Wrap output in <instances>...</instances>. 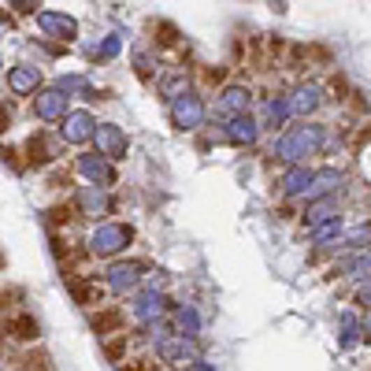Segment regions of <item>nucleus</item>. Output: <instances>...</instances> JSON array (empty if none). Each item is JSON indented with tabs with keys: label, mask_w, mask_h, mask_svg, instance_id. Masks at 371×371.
Listing matches in <instances>:
<instances>
[{
	"label": "nucleus",
	"mask_w": 371,
	"mask_h": 371,
	"mask_svg": "<svg viewBox=\"0 0 371 371\" xmlns=\"http://www.w3.org/2000/svg\"><path fill=\"white\" fill-rule=\"evenodd\" d=\"M152 271L149 260L141 256H119L112 264L104 268L101 282H104V293L108 297H130L134 290H141V282H145V275Z\"/></svg>",
	"instance_id": "7ed1b4c3"
},
{
	"label": "nucleus",
	"mask_w": 371,
	"mask_h": 371,
	"mask_svg": "<svg viewBox=\"0 0 371 371\" xmlns=\"http://www.w3.org/2000/svg\"><path fill=\"white\" fill-rule=\"evenodd\" d=\"M11 123H15V104H11V101H0V138L11 130Z\"/></svg>",
	"instance_id": "a18cd8bd"
},
{
	"label": "nucleus",
	"mask_w": 371,
	"mask_h": 371,
	"mask_svg": "<svg viewBox=\"0 0 371 371\" xmlns=\"http://www.w3.org/2000/svg\"><path fill=\"white\" fill-rule=\"evenodd\" d=\"M0 163H8L11 171H22V157H19V145H0Z\"/></svg>",
	"instance_id": "c03bdc74"
},
{
	"label": "nucleus",
	"mask_w": 371,
	"mask_h": 371,
	"mask_svg": "<svg viewBox=\"0 0 371 371\" xmlns=\"http://www.w3.org/2000/svg\"><path fill=\"white\" fill-rule=\"evenodd\" d=\"M152 86H157V97L163 104H171L175 97H182V93L194 89V75H189V67H163Z\"/></svg>",
	"instance_id": "393cba45"
},
{
	"label": "nucleus",
	"mask_w": 371,
	"mask_h": 371,
	"mask_svg": "<svg viewBox=\"0 0 371 371\" xmlns=\"http://www.w3.org/2000/svg\"><path fill=\"white\" fill-rule=\"evenodd\" d=\"M30 49L38 52V67H41V59H59V56H64V49H59V45L45 41V38H34V41H30Z\"/></svg>",
	"instance_id": "a19ab883"
},
{
	"label": "nucleus",
	"mask_w": 371,
	"mask_h": 371,
	"mask_svg": "<svg viewBox=\"0 0 371 371\" xmlns=\"http://www.w3.org/2000/svg\"><path fill=\"white\" fill-rule=\"evenodd\" d=\"M330 215H342V197H316V201H301V208H297V219L301 226H316L323 219H330Z\"/></svg>",
	"instance_id": "c85d7f7f"
},
{
	"label": "nucleus",
	"mask_w": 371,
	"mask_h": 371,
	"mask_svg": "<svg viewBox=\"0 0 371 371\" xmlns=\"http://www.w3.org/2000/svg\"><path fill=\"white\" fill-rule=\"evenodd\" d=\"M45 182H49V189H75V175H71V167L56 163L45 171Z\"/></svg>",
	"instance_id": "ea45409f"
},
{
	"label": "nucleus",
	"mask_w": 371,
	"mask_h": 371,
	"mask_svg": "<svg viewBox=\"0 0 371 371\" xmlns=\"http://www.w3.org/2000/svg\"><path fill=\"white\" fill-rule=\"evenodd\" d=\"M134 238H138L134 223H126V219H108V223L89 226V234H86V242H82V249H86L89 260H104V264H112V260H119V256L130 253Z\"/></svg>",
	"instance_id": "f03ea898"
},
{
	"label": "nucleus",
	"mask_w": 371,
	"mask_h": 371,
	"mask_svg": "<svg viewBox=\"0 0 371 371\" xmlns=\"http://www.w3.org/2000/svg\"><path fill=\"white\" fill-rule=\"evenodd\" d=\"M361 342L368 345V316L345 308V312L338 316V345L342 349H356Z\"/></svg>",
	"instance_id": "bb28decb"
},
{
	"label": "nucleus",
	"mask_w": 371,
	"mask_h": 371,
	"mask_svg": "<svg viewBox=\"0 0 371 371\" xmlns=\"http://www.w3.org/2000/svg\"><path fill=\"white\" fill-rule=\"evenodd\" d=\"M15 371H56V361L45 345H27L22 353H15Z\"/></svg>",
	"instance_id": "473e14b6"
},
{
	"label": "nucleus",
	"mask_w": 371,
	"mask_h": 371,
	"mask_svg": "<svg viewBox=\"0 0 371 371\" xmlns=\"http://www.w3.org/2000/svg\"><path fill=\"white\" fill-rule=\"evenodd\" d=\"M231 64H205V71H201V82H205V89H223L226 82H231ZM201 89V93H205Z\"/></svg>",
	"instance_id": "e433bc0d"
},
{
	"label": "nucleus",
	"mask_w": 371,
	"mask_h": 371,
	"mask_svg": "<svg viewBox=\"0 0 371 371\" xmlns=\"http://www.w3.org/2000/svg\"><path fill=\"white\" fill-rule=\"evenodd\" d=\"M89 149L104 157L108 163H123L130 157V134L119 123H108V119H97V130H93Z\"/></svg>",
	"instance_id": "4468645a"
},
{
	"label": "nucleus",
	"mask_w": 371,
	"mask_h": 371,
	"mask_svg": "<svg viewBox=\"0 0 371 371\" xmlns=\"http://www.w3.org/2000/svg\"><path fill=\"white\" fill-rule=\"evenodd\" d=\"M4 67H8V59H4V52H0V75H4Z\"/></svg>",
	"instance_id": "3c124183"
},
{
	"label": "nucleus",
	"mask_w": 371,
	"mask_h": 371,
	"mask_svg": "<svg viewBox=\"0 0 371 371\" xmlns=\"http://www.w3.org/2000/svg\"><path fill=\"white\" fill-rule=\"evenodd\" d=\"M149 349H152V361L163 364V368H175V371H189L201 361H208L205 345L189 342V338H178V334H167V338H160V342H149Z\"/></svg>",
	"instance_id": "423d86ee"
},
{
	"label": "nucleus",
	"mask_w": 371,
	"mask_h": 371,
	"mask_svg": "<svg viewBox=\"0 0 371 371\" xmlns=\"http://www.w3.org/2000/svg\"><path fill=\"white\" fill-rule=\"evenodd\" d=\"M22 301H27V290H22V286H0V319L19 312Z\"/></svg>",
	"instance_id": "58836bf2"
},
{
	"label": "nucleus",
	"mask_w": 371,
	"mask_h": 371,
	"mask_svg": "<svg viewBox=\"0 0 371 371\" xmlns=\"http://www.w3.org/2000/svg\"><path fill=\"white\" fill-rule=\"evenodd\" d=\"M89 330L97 334L101 342L115 338V334H126V312L123 305H101L89 312Z\"/></svg>",
	"instance_id": "b1692460"
},
{
	"label": "nucleus",
	"mask_w": 371,
	"mask_h": 371,
	"mask_svg": "<svg viewBox=\"0 0 371 371\" xmlns=\"http://www.w3.org/2000/svg\"><path fill=\"white\" fill-rule=\"evenodd\" d=\"M171 327H175L178 338L201 342V334H205V316H201V308L194 301H178L175 312H171Z\"/></svg>",
	"instance_id": "a878e982"
},
{
	"label": "nucleus",
	"mask_w": 371,
	"mask_h": 371,
	"mask_svg": "<svg viewBox=\"0 0 371 371\" xmlns=\"http://www.w3.org/2000/svg\"><path fill=\"white\" fill-rule=\"evenodd\" d=\"M8 268V256H4V249H0V271H4Z\"/></svg>",
	"instance_id": "8fccbe9b"
},
{
	"label": "nucleus",
	"mask_w": 371,
	"mask_h": 371,
	"mask_svg": "<svg viewBox=\"0 0 371 371\" xmlns=\"http://www.w3.org/2000/svg\"><path fill=\"white\" fill-rule=\"evenodd\" d=\"M0 338H4L8 345H38L41 342V319L27 312V308H19V312H11L0 319Z\"/></svg>",
	"instance_id": "f3484780"
},
{
	"label": "nucleus",
	"mask_w": 371,
	"mask_h": 371,
	"mask_svg": "<svg viewBox=\"0 0 371 371\" xmlns=\"http://www.w3.org/2000/svg\"><path fill=\"white\" fill-rule=\"evenodd\" d=\"M368 301H371V290H368V282L364 286H353V312H364L368 316Z\"/></svg>",
	"instance_id": "49530a36"
},
{
	"label": "nucleus",
	"mask_w": 371,
	"mask_h": 371,
	"mask_svg": "<svg viewBox=\"0 0 371 371\" xmlns=\"http://www.w3.org/2000/svg\"><path fill=\"white\" fill-rule=\"evenodd\" d=\"M279 219H297V208L293 205H282L279 208Z\"/></svg>",
	"instance_id": "de8ad7c7"
},
{
	"label": "nucleus",
	"mask_w": 371,
	"mask_h": 371,
	"mask_svg": "<svg viewBox=\"0 0 371 371\" xmlns=\"http://www.w3.org/2000/svg\"><path fill=\"white\" fill-rule=\"evenodd\" d=\"M93 130H97V115L89 112V108H71V112L56 123V138H59V145H71V149H89V141H93Z\"/></svg>",
	"instance_id": "9d476101"
},
{
	"label": "nucleus",
	"mask_w": 371,
	"mask_h": 371,
	"mask_svg": "<svg viewBox=\"0 0 371 371\" xmlns=\"http://www.w3.org/2000/svg\"><path fill=\"white\" fill-rule=\"evenodd\" d=\"M175 297L171 293H160V290H134L126 297V308L123 312L138 323V327H145V323H157V319H167L175 312Z\"/></svg>",
	"instance_id": "6e6552de"
},
{
	"label": "nucleus",
	"mask_w": 371,
	"mask_h": 371,
	"mask_svg": "<svg viewBox=\"0 0 371 371\" xmlns=\"http://www.w3.org/2000/svg\"><path fill=\"white\" fill-rule=\"evenodd\" d=\"M189 371H215V364H208V361H201L197 368H189Z\"/></svg>",
	"instance_id": "09e8293b"
},
{
	"label": "nucleus",
	"mask_w": 371,
	"mask_h": 371,
	"mask_svg": "<svg viewBox=\"0 0 371 371\" xmlns=\"http://www.w3.org/2000/svg\"><path fill=\"white\" fill-rule=\"evenodd\" d=\"M64 286H67L71 301H75L78 308H86V312L108 305V293H104V286L97 282V275H75V271H71V275H64Z\"/></svg>",
	"instance_id": "412c9836"
},
{
	"label": "nucleus",
	"mask_w": 371,
	"mask_h": 371,
	"mask_svg": "<svg viewBox=\"0 0 371 371\" xmlns=\"http://www.w3.org/2000/svg\"><path fill=\"white\" fill-rule=\"evenodd\" d=\"M345 234V215H330V219H323L316 226H308V245L316 249V260H334L338 256V242Z\"/></svg>",
	"instance_id": "aec40b11"
},
{
	"label": "nucleus",
	"mask_w": 371,
	"mask_h": 371,
	"mask_svg": "<svg viewBox=\"0 0 371 371\" xmlns=\"http://www.w3.org/2000/svg\"><path fill=\"white\" fill-rule=\"evenodd\" d=\"M71 175H78L82 186H97V189H115L119 186V167L108 163L104 157H97L93 149L75 152V160H71Z\"/></svg>",
	"instance_id": "1a4fd4ad"
},
{
	"label": "nucleus",
	"mask_w": 371,
	"mask_h": 371,
	"mask_svg": "<svg viewBox=\"0 0 371 371\" xmlns=\"http://www.w3.org/2000/svg\"><path fill=\"white\" fill-rule=\"evenodd\" d=\"M49 86H56L59 93H64V97L78 101L82 93L89 89V75H86V71H64V75H59L56 82H49Z\"/></svg>",
	"instance_id": "f704fd0d"
},
{
	"label": "nucleus",
	"mask_w": 371,
	"mask_h": 371,
	"mask_svg": "<svg viewBox=\"0 0 371 371\" xmlns=\"http://www.w3.org/2000/svg\"><path fill=\"white\" fill-rule=\"evenodd\" d=\"M286 101H290V115L293 123H308V119H316L323 108H327V89L319 86V82H297V86L286 93Z\"/></svg>",
	"instance_id": "dca6fc26"
},
{
	"label": "nucleus",
	"mask_w": 371,
	"mask_h": 371,
	"mask_svg": "<svg viewBox=\"0 0 371 371\" xmlns=\"http://www.w3.org/2000/svg\"><path fill=\"white\" fill-rule=\"evenodd\" d=\"M330 126L319 123V119H308V123H290L282 134L271 138L268 157L282 167H312V160H319L323 145H327Z\"/></svg>",
	"instance_id": "f257e3e1"
},
{
	"label": "nucleus",
	"mask_w": 371,
	"mask_h": 371,
	"mask_svg": "<svg viewBox=\"0 0 371 371\" xmlns=\"http://www.w3.org/2000/svg\"><path fill=\"white\" fill-rule=\"evenodd\" d=\"M342 253H368V219L364 223H356L353 231H345L342 234V242H338V256Z\"/></svg>",
	"instance_id": "c9c22d12"
},
{
	"label": "nucleus",
	"mask_w": 371,
	"mask_h": 371,
	"mask_svg": "<svg viewBox=\"0 0 371 371\" xmlns=\"http://www.w3.org/2000/svg\"><path fill=\"white\" fill-rule=\"evenodd\" d=\"M130 67H134L138 82H157L160 71H163V56L157 49H149V45H138V49L130 52Z\"/></svg>",
	"instance_id": "c756f323"
},
{
	"label": "nucleus",
	"mask_w": 371,
	"mask_h": 371,
	"mask_svg": "<svg viewBox=\"0 0 371 371\" xmlns=\"http://www.w3.org/2000/svg\"><path fill=\"white\" fill-rule=\"evenodd\" d=\"M215 138L226 141V145H234V149H256L260 145V126H256V119L253 115H238V119H215Z\"/></svg>",
	"instance_id": "a211bd4d"
},
{
	"label": "nucleus",
	"mask_w": 371,
	"mask_h": 371,
	"mask_svg": "<svg viewBox=\"0 0 371 371\" xmlns=\"http://www.w3.org/2000/svg\"><path fill=\"white\" fill-rule=\"evenodd\" d=\"M71 208H75L78 219H86V223H108L112 215L119 212V201L112 189H97V186H75L71 189Z\"/></svg>",
	"instance_id": "0eeeda50"
},
{
	"label": "nucleus",
	"mask_w": 371,
	"mask_h": 371,
	"mask_svg": "<svg viewBox=\"0 0 371 371\" xmlns=\"http://www.w3.org/2000/svg\"><path fill=\"white\" fill-rule=\"evenodd\" d=\"M256 126H260V134H282L286 126L293 123V115H290V101H286V93L282 89H275V93H264L256 104Z\"/></svg>",
	"instance_id": "2eb2a0df"
},
{
	"label": "nucleus",
	"mask_w": 371,
	"mask_h": 371,
	"mask_svg": "<svg viewBox=\"0 0 371 371\" xmlns=\"http://www.w3.org/2000/svg\"><path fill=\"white\" fill-rule=\"evenodd\" d=\"M41 86H45V71L34 64V59H19V64L4 67V82H0V89H4L8 97L30 101Z\"/></svg>",
	"instance_id": "9b49d317"
},
{
	"label": "nucleus",
	"mask_w": 371,
	"mask_h": 371,
	"mask_svg": "<svg viewBox=\"0 0 371 371\" xmlns=\"http://www.w3.org/2000/svg\"><path fill=\"white\" fill-rule=\"evenodd\" d=\"M167 115H171V126L178 130V134H201V130L208 126L212 104H208L205 93L194 86L189 93H182V97H175L171 104H167Z\"/></svg>",
	"instance_id": "39448f33"
},
{
	"label": "nucleus",
	"mask_w": 371,
	"mask_h": 371,
	"mask_svg": "<svg viewBox=\"0 0 371 371\" xmlns=\"http://www.w3.org/2000/svg\"><path fill=\"white\" fill-rule=\"evenodd\" d=\"M67 112H71V97H64V93H59L56 86H49V82L30 97V115L38 119V123H45V126L59 123Z\"/></svg>",
	"instance_id": "6ab92c4d"
},
{
	"label": "nucleus",
	"mask_w": 371,
	"mask_h": 371,
	"mask_svg": "<svg viewBox=\"0 0 371 371\" xmlns=\"http://www.w3.org/2000/svg\"><path fill=\"white\" fill-rule=\"evenodd\" d=\"M45 223H49V231L67 234V231H71V223H78V215H75V208H71V201L64 197V201H56V205L45 208Z\"/></svg>",
	"instance_id": "72a5a7b5"
},
{
	"label": "nucleus",
	"mask_w": 371,
	"mask_h": 371,
	"mask_svg": "<svg viewBox=\"0 0 371 371\" xmlns=\"http://www.w3.org/2000/svg\"><path fill=\"white\" fill-rule=\"evenodd\" d=\"M19 157H22V171H49V167L64 163L59 160L64 157V145H59V138L49 126H38V130H30V134L22 138Z\"/></svg>",
	"instance_id": "20e7f679"
},
{
	"label": "nucleus",
	"mask_w": 371,
	"mask_h": 371,
	"mask_svg": "<svg viewBox=\"0 0 371 371\" xmlns=\"http://www.w3.org/2000/svg\"><path fill=\"white\" fill-rule=\"evenodd\" d=\"M256 108V89L249 82H226L223 89H215V119H238V115H253Z\"/></svg>",
	"instance_id": "ddd939ff"
},
{
	"label": "nucleus",
	"mask_w": 371,
	"mask_h": 371,
	"mask_svg": "<svg viewBox=\"0 0 371 371\" xmlns=\"http://www.w3.org/2000/svg\"><path fill=\"white\" fill-rule=\"evenodd\" d=\"M119 52H123V34L119 30H112V34H104V38L86 45V56L93 59V64H112V59H119Z\"/></svg>",
	"instance_id": "2f4dec72"
},
{
	"label": "nucleus",
	"mask_w": 371,
	"mask_h": 371,
	"mask_svg": "<svg viewBox=\"0 0 371 371\" xmlns=\"http://www.w3.org/2000/svg\"><path fill=\"white\" fill-rule=\"evenodd\" d=\"M34 27H38V34L45 41L59 45V49H67V45L78 41V19L67 15V11H59V8H41L38 15H34Z\"/></svg>",
	"instance_id": "f8f14e48"
},
{
	"label": "nucleus",
	"mask_w": 371,
	"mask_h": 371,
	"mask_svg": "<svg viewBox=\"0 0 371 371\" xmlns=\"http://www.w3.org/2000/svg\"><path fill=\"white\" fill-rule=\"evenodd\" d=\"M345 171L334 163H323V167H312V182H308V194L305 201H316V197H342L345 194Z\"/></svg>",
	"instance_id": "4be33fe9"
},
{
	"label": "nucleus",
	"mask_w": 371,
	"mask_h": 371,
	"mask_svg": "<svg viewBox=\"0 0 371 371\" xmlns=\"http://www.w3.org/2000/svg\"><path fill=\"white\" fill-rule=\"evenodd\" d=\"M8 8H11V11H8L11 19H15V15H30V19H34V15L41 11L38 0H8Z\"/></svg>",
	"instance_id": "79ce46f5"
},
{
	"label": "nucleus",
	"mask_w": 371,
	"mask_h": 371,
	"mask_svg": "<svg viewBox=\"0 0 371 371\" xmlns=\"http://www.w3.org/2000/svg\"><path fill=\"white\" fill-rule=\"evenodd\" d=\"M371 271L368 253H342L338 264H330V279H349L353 286H364Z\"/></svg>",
	"instance_id": "cd10ccee"
},
{
	"label": "nucleus",
	"mask_w": 371,
	"mask_h": 371,
	"mask_svg": "<svg viewBox=\"0 0 371 371\" xmlns=\"http://www.w3.org/2000/svg\"><path fill=\"white\" fill-rule=\"evenodd\" d=\"M149 34H152L149 49H157L160 56L171 52V49H182V30H178L171 19H149Z\"/></svg>",
	"instance_id": "7c9ffc66"
},
{
	"label": "nucleus",
	"mask_w": 371,
	"mask_h": 371,
	"mask_svg": "<svg viewBox=\"0 0 371 371\" xmlns=\"http://www.w3.org/2000/svg\"><path fill=\"white\" fill-rule=\"evenodd\" d=\"M308 182H312V167H282L279 178H275V194L286 205H301L308 194Z\"/></svg>",
	"instance_id": "5701e85b"
},
{
	"label": "nucleus",
	"mask_w": 371,
	"mask_h": 371,
	"mask_svg": "<svg viewBox=\"0 0 371 371\" xmlns=\"http://www.w3.org/2000/svg\"><path fill=\"white\" fill-rule=\"evenodd\" d=\"M119 371H160V364L149 361V356H126V361L119 364Z\"/></svg>",
	"instance_id": "37998d69"
},
{
	"label": "nucleus",
	"mask_w": 371,
	"mask_h": 371,
	"mask_svg": "<svg viewBox=\"0 0 371 371\" xmlns=\"http://www.w3.org/2000/svg\"><path fill=\"white\" fill-rule=\"evenodd\" d=\"M130 334H115V338H108V342H101V349H104V356H108V364H123L126 356H130Z\"/></svg>",
	"instance_id": "4c0bfd02"
}]
</instances>
